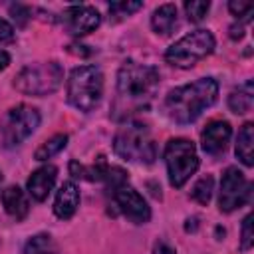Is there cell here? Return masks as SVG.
Returning <instances> with one entry per match:
<instances>
[{"mask_svg": "<svg viewBox=\"0 0 254 254\" xmlns=\"http://www.w3.org/2000/svg\"><path fill=\"white\" fill-rule=\"evenodd\" d=\"M218 97V83L212 77L196 79L189 85L171 89L165 97V113L179 125H189L210 107Z\"/></svg>", "mask_w": 254, "mask_h": 254, "instance_id": "cell-1", "label": "cell"}, {"mask_svg": "<svg viewBox=\"0 0 254 254\" xmlns=\"http://www.w3.org/2000/svg\"><path fill=\"white\" fill-rule=\"evenodd\" d=\"M157 87H159L157 67L127 60L117 73V105L123 111L147 107Z\"/></svg>", "mask_w": 254, "mask_h": 254, "instance_id": "cell-2", "label": "cell"}, {"mask_svg": "<svg viewBox=\"0 0 254 254\" xmlns=\"http://www.w3.org/2000/svg\"><path fill=\"white\" fill-rule=\"evenodd\" d=\"M103 95V75L95 65H79L69 73L67 79V101L83 111H93Z\"/></svg>", "mask_w": 254, "mask_h": 254, "instance_id": "cell-3", "label": "cell"}, {"mask_svg": "<svg viewBox=\"0 0 254 254\" xmlns=\"http://www.w3.org/2000/svg\"><path fill=\"white\" fill-rule=\"evenodd\" d=\"M113 151L131 163H147L151 165L157 157V147L155 141L147 129V125L139 121H131L123 125L115 139H113Z\"/></svg>", "mask_w": 254, "mask_h": 254, "instance_id": "cell-4", "label": "cell"}, {"mask_svg": "<svg viewBox=\"0 0 254 254\" xmlns=\"http://www.w3.org/2000/svg\"><path fill=\"white\" fill-rule=\"evenodd\" d=\"M64 81V69L58 62L30 64L14 77V87L24 95H50Z\"/></svg>", "mask_w": 254, "mask_h": 254, "instance_id": "cell-5", "label": "cell"}, {"mask_svg": "<svg viewBox=\"0 0 254 254\" xmlns=\"http://www.w3.org/2000/svg\"><path fill=\"white\" fill-rule=\"evenodd\" d=\"M212 50H214V36L208 30H194L183 36L181 40H177L165 52V60L175 67L187 69L192 67L196 62H200L202 58H206L208 54H212Z\"/></svg>", "mask_w": 254, "mask_h": 254, "instance_id": "cell-6", "label": "cell"}, {"mask_svg": "<svg viewBox=\"0 0 254 254\" xmlns=\"http://www.w3.org/2000/svg\"><path fill=\"white\" fill-rule=\"evenodd\" d=\"M165 163H167L169 183L175 189H181L198 169V155L194 145L183 137L171 139L165 147Z\"/></svg>", "mask_w": 254, "mask_h": 254, "instance_id": "cell-7", "label": "cell"}, {"mask_svg": "<svg viewBox=\"0 0 254 254\" xmlns=\"http://www.w3.org/2000/svg\"><path fill=\"white\" fill-rule=\"evenodd\" d=\"M40 125V113L32 105L20 103L12 107L2 123H0V133H2V143L4 147H16L24 143Z\"/></svg>", "mask_w": 254, "mask_h": 254, "instance_id": "cell-8", "label": "cell"}, {"mask_svg": "<svg viewBox=\"0 0 254 254\" xmlns=\"http://www.w3.org/2000/svg\"><path fill=\"white\" fill-rule=\"evenodd\" d=\"M250 190H252V185L246 181V177L236 167H228L220 181V196H218L220 210L232 212L240 208L250 198Z\"/></svg>", "mask_w": 254, "mask_h": 254, "instance_id": "cell-9", "label": "cell"}, {"mask_svg": "<svg viewBox=\"0 0 254 254\" xmlns=\"http://www.w3.org/2000/svg\"><path fill=\"white\" fill-rule=\"evenodd\" d=\"M111 196H113V204L119 208V212L123 216H127L131 222H135V224L149 222L151 208L145 202V198L133 187L121 185V187H117V189L111 190Z\"/></svg>", "mask_w": 254, "mask_h": 254, "instance_id": "cell-10", "label": "cell"}, {"mask_svg": "<svg viewBox=\"0 0 254 254\" xmlns=\"http://www.w3.org/2000/svg\"><path fill=\"white\" fill-rule=\"evenodd\" d=\"M101 24V16L93 6H69L64 12V26L71 36L93 32Z\"/></svg>", "mask_w": 254, "mask_h": 254, "instance_id": "cell-11", "label": "cell"}, {"mask_svg": "<svg viewBox=\"0 0 254 254\" xmlns=\"http://www.w3.org/2000/svg\"><path fill=\"white\" fill-rule=\"evenodd\" d=\"M230 135H232L230 123L214 119V121H210L202 129V133H200V147L208 155H220V153H224V149H226V145L230 141Z\"/></svg>", "mask_w": 254, "mask_h": 254, "instance_id": "cell-12", "label": "cell"}, {"mask_svg": "<svg viewBox=\"0 0 254 254\" xmlns=\"http://www.w3.org/2000/svg\"><path fill=\"white\" fill-rule=\"evenodd\" d=\"M56 175H58V169L54 165H46L34 171L28 179V192L32 194V198H36L38 202L46 200L50 190L56 185Z\"/></svg>", "mask_w": 254, "mask_h": 254, "instance_id": "cell-13", "label": "cell"}, {"mask_svg": "<svg viewBox=\"0 0 254 254\" xmlns=\"http://www.w3.org/2000/svg\"><path fill=\"white\" fill-rule=\"evenodd\" d=\"M77 206H79V189H77L75 183L67 181V183H64V185L60 187V190H58V194H56L54 212H56L58 218L67 220V218H71V216L75 214Z\"/></svg>", "mask_w": 254, "mask_h": 254, "instance_id": "cell-14", "label": "cell"}, {"mask_svg": "<svg viewBox=\"0 0 254 254\" xmlns=\"http://www.w3.org/2000/svg\"><path fill=\"white\" fill-rule=\"evenodd\" d=\"M2 204H4V210L16 220H24L30 212V202L22 192V189L18 187H8L2 192Z\"/></svg>", "mask_w": 254, "mask_h": 254, "instance_id": "cell-15", "label": "cell"}, {"mask_svg": "<svg viewBox=\"0 0 254 254\" xmlns=\"http://www.w3.org/2000/svg\"><path fill=\"white\" fill-rule=\"evenodd\" d=\"M254 105V83L248 79L244 83H240L238 87H234L228 95V107L232 113L242 115L248 113Z\"/></svg>", "mask_w": 254, "mask_h": 254, "instance_id": "cell-16", "label": "cell"}, {"mask_svg": "<svg viewBox=\"0 0 254 254\" xmlns=\"http://www.w3.org/2000/svg\"><path fill=\"white\" fill-rule=\"evenodd\" d=\"M153 32L159 36H169L177 28V6L175 4H163L159 6L151 16Z\"/></svg>", "mask_w": 254, "mask_h": 254, "instance_id": "cell-17", "label": "cell"}, {"mask_svg": "<svg viewBox=\"0 0 254 254\" xmlns=\"http://www.w3.org/2000/svg\"><path fill=\"white\" fill-rule=\"evenodd\" d=\"M236 157L246 165H254V123H244L236 137Z\"/></svg>", "mask_w": 254, "mask_h": 254, "instance_id": "cell-18", "label": "cell"}, {"mask_svg": "<svg viewBox=\"0 0 254 254\" xmlns=\"http://www.w3.org/2000/svg\"><path fill=\"white\" fill-rule=\"evenodd\" d=\"M65 145H67V135H65V133H58V135L50 137L48 141H44V143L36 149L34 157H36V161H48V159H52L54 155H58L62 149H65Z\"/></svg>", "mask_w": 254, "mask_h": 254, "instance_id": "cell-19", "label": "cell"}, {"mask_svg": "<svg viewBox=\"0 0 254 254\" xmlns=\"http://www.w3.org/2000/svg\"><path fill=\"white\" fill-rule=\"evenodd\" d=\"M24 254H58V248L50 234H36L26 242Z\"/></svg>", "mask_w": 254, "mask_h": 254, "instance_id": "cell-20", "label": "cell"}, {"mask_svg": "<svg viewBox=\"0 0 254 254\" xmlns=\"http://www.w3.org/2000/svg\"><path fill=\"white\" fill-rule=\"evenodd\" d=\"M212 190H214V179L210 175H206V177H202V179L196 181V185L190 190V196L198 204H208L210 202V196H212Z\"/></svg>", "mask_w": 254, "mask_h": 254, "instance_id": "cell-21", "label": "cell"}, {"mask_svg": "<svg viewBox=\"0 0 254 254\" xmlns=\"http://www.w3.org/2000/svg\"><path fill=\"white\" fill-rule=\"evenodd\" d=\"M210 10V2H204V0H190V2H185V12L189 16L190 22H200L204 20V16L208 14Z\"/></svg>", "mask_w": 254, "mask_h": 254, "instance_id": "cell-22", "label": "cell"}, {"mask_svg": "<svg viewBox=\"0 0 254 254\" xmlns=\"http://www.w3.org/2000/svg\"><path fill=\"white\" fill-rule=\"evenodd\" d=\"M143 6V2H111L109 4V14L113 20H121L125 16H131Z\"/></svg>", "mask_w": 254, "mask_h": 254, "instance_id": "cell-23", "label": "cell"}, {"mask_svg": "<svg viewBox=\"0 0 254 254\" xmlns=\"http://www.w3.org/2000/svg\"><path fill=\"white\" fill-rule=\"evenodd\" d=\"M252 220H254V214H248V216L242 220V238H240V248H242V250H250L252 244H254Z\"/></svg>", "mask_w": 254, "mask_h": 254, "instance_id": "cell-24", "label": "cell"}, {"mask_svg": "<svg viewBox=\"0 0 254 254\" xmlns=\"http://www.w3.org/2000/svg\"><path fill=\"white\" fill-rule=\"evenodd\" d=\"M228 10H230L234 16H240V18H248V14L252 12V4H248V2H238V0H232V2H228Z\"/></svg>", "mask_w": 254, "mask_h": 254, "instance_id": "cell-25", "label": "cell"}, {"mask_svg": "<svg viewBox=\"0 0 254 254\" xmlns=\"http://www.w3.org/2000/svg\"><path fill=\"white\" fill-rule=\"evenodd\" d=\"M12 40H14V28L6 20L0 18V44L2 42H12Z\"/></svg>", "mask_w": 254, "mask_h": 254, "instance_id": "cell-26", "label": "cell"}, {"mask_svg": "<svg viewBox=\"0 0 254 254\" xmlns=\"http://www.w3.org/2000/svg\"><path fill=\"white\" fill-rule=\"evenodd\" d=\"M10 12H12V16H14V18H18V20H20V24H24V22H26V16L30 14V10H28L26 6H20V4L10 6Z\"/></svg>", "mask_w": 254, "mask_h": 254, "instance_id": "cell-27", "label": "cell"}, {"mask_svg": "<svg viewBox=\"0 0 254 254\" xmlns=\"http://www.w3.org/2000/svg\"><path fill=\"white\" fill-rule=\"evenodd\" d=\"M244 22H246V20H244ZM244 22L230 26V38H232V40H240V38L244 36Z\"/></svg>", "mask_w": 254, "mask_h": 254, "instance_id": "cell-28", "label": "cell"}, {"mask_svg": "<svg viewBox=\"0 0 254 254\" xmlns=\"http://www.w3.org/2000/svg\"><path fill=\"white\" fill-rule=\"evenodd\" d=\"M153 254H177L169 244H165V242H161V244H157L155 246V250H153Z\"/></svg>", "mask_w": 254, "mask_h": 254, "instance_id": "cell-29", "label": "cell"}, {"mask_svg": "<svg viewBox=\"0 0 254 254\" xmlns=\"http://www.w3.org/2000/svg\"><path fill=\"white\" fill-rule=\"evenodd\" d=\"M8 64H10V56H8V52L0 50V71H2V69H6V67H8Z\"/></svg>", "mask_w": 254, "mask_h": 254, "instance_id": "cell-30", "label": "cell"}, {"mask_svg": "<svg viewBox=\"0 0 254 254\" xmlns=\"http://www.w3.org/2000/svg\"><path fill=\"white\" fill-rule=\"evenodd\" d=\"M196 226H198V218L196 216H192V218H187V224H185V228H187V232H194L196 230Z\"/></svg>", "mask_w": 254, "mask_h": 254, "instance_id": "cell-31", "label": "cell"}, {"mask_svg": "<svg viewBox=\"0 0 254 254\" xmlns=\"http://www.w3.org/2000/svg\"><path fill=\"white\" fill-rule=\"evenodd\" d=\"M0 179H2V177H0Z\"/></svg>", "mask_w": 254, "mask_h": 254, "instance_id": "cell-32", "label": "cell"}]
</instances>
